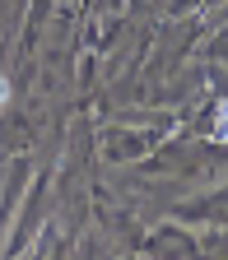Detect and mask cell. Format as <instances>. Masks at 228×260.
<instances>
[{
  "instance_id": "6da1fadb",
  "label": "cell",
  "mask_w": 228,
  "mask_h": 260,
  "mask_svg": "<svg viewBox=\"0 0 228 260\" xmlns=\"http://www.w3.org/2000/svg\"><path fill=\"white\" fill-rule=\"evenodd\" d=\"M219 121H228V107H219ZM219 140H228V135H219Z\"/></svg>"
}]
</instances>
